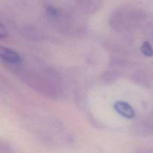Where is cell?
I'll return each instance as SVG.
<instances>
[{
	"label": "cell",
	"instance_id": "obj_1",
	"mask_svg": "<svg viewBox=\"0 0 153 153\" xmlns=\"http://www.w3.org/2000/svg\"><path fill=\"white\" fill-rule=\"evenodd\" d=\"M114 108L119 114L126 119H132L135 116V112H134L133 108L126 102H116L114 105Z\"/></svg>",
	"mask_w": 153,
	"mask_h": 153
},
{
	"label": "cell",
	"instance_id": "obj_2",
	"mask_svg": "<svg viewBox=\"0 0 153 153\" xmlns=\"http://www.w3.org/2000/svg\"><path fill=\"white\" fill-rule=\"evenodd\" d=\"M0 56L3 61L13 64H19L22 61V58L14 51L7 48L1 47L0 49Z\"/></svg>",
	"mask_w": 153,
	"mask_h": 153
},
{
	"label": "cell",
	"instance_id": "obj_3",
	"mask_svg": "<svg viewBox=\"0 0 153 153\" xmlns=\"http://www.w3.org/2000/svg\"><path fill=\"white\" fill-rule=\"evenodd\" d=\"M142 53L147 57L153 56V48L151 44L148 42H144L140 47Z\"/></svg>",
	"mask_w": 153,
	"mask_h": 153
},
{
	"label": "cell",
	"instance_id": "obj_4",
	"mask_svg": "<svg viewBox=\"0 0 153 153\" xmlns=\"http://www.w3.org/2000/svg\"><path fill=\"white\" fill-rule=\"evenodd\" d=\"M7 31H6L5 28H4V26L1 24V25H0V38L4 39V37H7Z\"/></svg>",
	"mask_w": 153,
	"mask_h": 153
},
{
	"label": "cell",
	"instance_id": "obj_5",
	"mask_svg": "<svg viewBox=\"0 0 153 153\" xmlns=\"http://www.w3.org/2000/svg\"><path fill=\"white\" fill-rule=\"evenodd\" d=\"M142 153H150V152H142Z\"/></svg>",
	"mask_w": 153,
	"mask_h": 153
}]
</instances>
